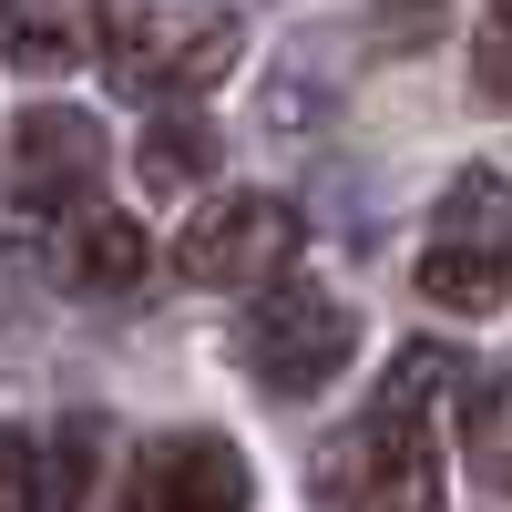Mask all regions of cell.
Instances as JSON below:
<instances>
[{
  "label": "cell",
  "instance_id": "4fadbf2b",
  "mask_svg": "<svg viewBox=\"0 0 512 512\" xmlns=\"http://www.w3.org/2000/svg\"><path fill=\"white\" fill-rule=\"evenodd\" d=\"M0 512H41V441L0 431Z\"/></svg>",
  "mask_w": 512,
  "mask_h": 512
},
{
  "label": "cell",
  "instance_id": "9a60e30c",
  "mask_svg": "<svg viewBox=\"0 0 512 512\" xmlns=\"http://www.w3.org/2000/svg\"><path fill=\"white\" fill-rule=\"evenodd\" d=\"M492 11H502V31H512V0H492Z\"/></svg>",
  "mask_w": 512,
  "mask_h": 512
},
{
  "label": "cell",
  "instance_id": "7a4b0ae2",
  "mask_svg": "<svg viewBox=\"0 0 512 512\" xmlns=\"http://www.w3.org/2000/svg\"><path fill=\"white\" fill-rule=\"evenodd\" d=\"M349 349H359V318H349V297H328L318 277H267L256 287V308L236 318V359H246V379L256 390H277V400H308V390H328L338 369H349Z\"/></svg>",
  "mask_w": 512,
  "mask_h": 512
},
{
  "label": "cell",
  "instance_id": "8fae6325",
  "mask_svg": "<svg viewBox=\"0 0 512 512\" xmlns=\"http://www.w3.org/2000/svg\"><path fill=\"white\" fill-rule=\"evenodd\" d=\"M461 451H472L482 492H502V502H512V369L472 379V400H461Z\"/></svg>",
  "mask_w": 512,
  "mask_h": 512
},
{
  "label": "cell",
  "instance_id": "9c48e42d",
  "mask_svg": "<svg viewBox=\"0 0 512 512\" xmlns=\"http://www.w3.org/2000/svg\"><path fill=\"white\" fill-rule=\"evenodd\" d=\"M93 21L103 0H0V62L11 72H72L82 52H93Z\"/></svg>",
  "mask_w": 512,
  "mask_h": 512
},
{
  "label": "cell",
  "instance_id": "8992f818",
  "mask_svg": "<svg viewBox=\"0 0 512 512\" xmlns=\"http://www.w3.org/2000/svg\"><path fill=\"white\" fill-rule=\"evenodd\" d=\"M103 164H113V144L82 103H31L11 134V195L41 205V216H72V205H93Z\"/></svg>",
  "mask_w": 512,
  "mask_h": 512
},
{
  "label": "cell",
  "instance_id": "277c9868",
  "mask_svg": "<svg viewBox=\"0 0 512 512\" xmlns=\"http://www.w3.org/2000/svg\"><path fill=\"white\" fill-rule=\"evenodd\" d=\"M246 52V21L226 0H134V11L113 21V82L123 93H205V82H226Z\"/></svg>",
  "mask_w": 512,
  "mask_h": 512
},
{
  "label": "cell",
  "instance_id": "3957f363",
  "mask_svg": "<svg viewBox=\"0 0 512 512\" xmlns=\"http://www.w3.org/2000/svg\"><path fill=\"white\" fill-rule=\"evenodd\" d=\"M420 297L451 308V318H492L512 297V185L492 164L451 175L431 236H420Z\"/></svg>",
  "mask_w": 512,
  "mask_h": 512
},
{
  "label": "cell",
  "instance_id": "7c38bea8",
  "mask_svg": "<svg viewBox=\"0 0 512 512\" xmlns=\"http://www.w3.org/2000/svg\"><path fill=\"white\" fill-rule=\"evenodd\" d=\"M93 461H103V420H62V431H41V512H82Z\"/></svg>",
  "mask_w": 512,
  "mask_h": 512
},
{
  "label": "cell",
  "instance_id": "52a82bcc",
  "mask_svg": "<svg viewBox=\"0 0 512 512\" xmlns=\"http://www.w3.org/2000/svg\"><path fill=\"white\" fill-rule=\"evenodd\" d=\"M123 512H246V461L216 431H154L123 461Z\"/></svg>",
  "mask_w": 512,
  "mask_h": 512
},
{
  "label": "cell",
  "instance_id": "6da1fadb",
  "mask_svg": "<svg viewBox=\"0 0 512 512\" xmlns=\"http://www.w3.org/2000/svg\"><path fill=\"white\" fill-rule=\"evenodd\" d=\"M451 390H461L451 349H400V369L379 379V400L318 461L328 512H441V431H431V410Z\"/></svg>",
  "mask_w": 512,
  "mask_h": 512
},
{
  "label": "cell",
  "instance_id": "5b68a950",
  "mask_svg": "<svg viewBox=\"0 0 512 512\" xmlns=\"http://www.w3.org/2000/svg\"><path fill=\"white\" fill-rule=\"evenodd\" d=\"M297 246H308L297 205L246 185V195H216V205L175 236V267H185V287H267V277L297 267Z\"/></svg>",
  "mask_w": 512,
  "mask_h": 512
},
{
  "label": "cell",
  "instance_id": "5bb4252c",
  "mask_svg": "<svg viewBox=\"0 0 512 512\" xmlns=\"http://www.w3.org/2000/svg\"><path fill=\"white\" fill-rule=\"evenodd\" d=\"M441 11H451V0H369V21H379V41H400V52H420V41L441 31Z\"/></svg>",
  "mask_w": 512,
  "mask_h": 512
},
{
  "label": "cell",
  "instance_id": "ba28073f",
  "mask_svg": "<svg viewBox=\"0 0 512 512\" xmlns=\"http://www.w3.org/2000/svg\"><path fill=\"white\" fill-rule=\"evenodd\" d=\"M144 226L134 216H113V205H72V226H62V287L72 297H134L144 287Z\"/></svg>",
  "mask_w": 512,
  "mask_h": 512
},
{
  "label": "cell",
  "instance_id": "30bf717a",
  "mask_svg": "<svg viewBox=\"0 0 512 512\" xmlns=\"http://www.w3.org/2000/svg\"><path fill=\"white\" fill-rule=\"evenodd\" d=\"M134 175L154 195H195L205 175H216V123H205V113H154L144 144H134Z\"/></svg>",
  "mask_w": 512,
  "mask_h": 512
}]
</instances>
